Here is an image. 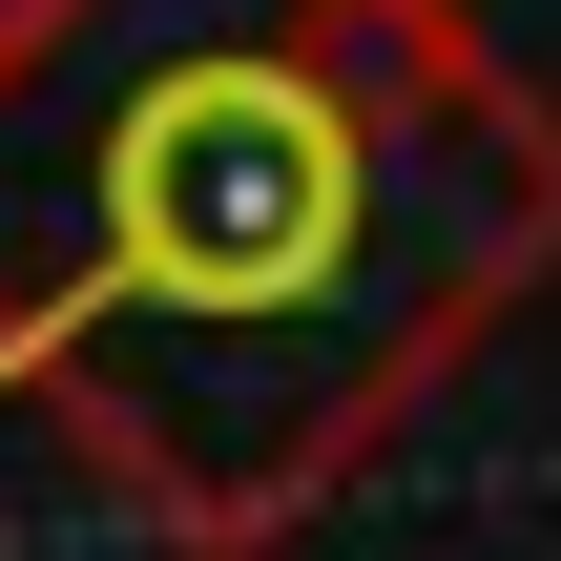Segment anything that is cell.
I'll return each mask as SVG.
<instances>
[{
    "instance_id": "6da1fadb",
    "label": "cell",
    "mask_w": 561,
    "mask_h": 561,
    "mask_svg": "<svg viewBox=\"0 0 561 561\" xmlns=\"http://www.w3.org/2000/svg\"><path fill=\"white\" fill-rule=\"evenodd\" d=\"M561 291V83L479 0H42L0 42V416L167 561L312 541Z\"/></svg>"
}]
</instances>
